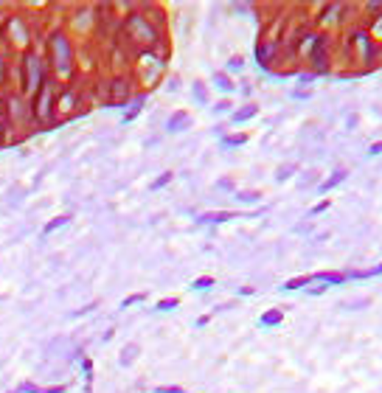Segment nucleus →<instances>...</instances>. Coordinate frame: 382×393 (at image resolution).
Listing matches in <instances>:
<instances>
[{
	"label": "nucleus",
	"instance_id": "1",
	"mask_svg": "<svg viewBox=\"0 0 382 393\" xmlns=\"http://www.w3.org/2000/svg\"><path fill=\"white\" fill-rule=\"evenodd\" d=\"M312 65H315L318 67V70H326V48H323V37H318V40H315V48H312Z\"/></svg>",
	"mask_w": 382,
	"mask_h": 393
},
{
	"label": "nucleus",
	"instance_id": "10",
	"mask_svg": "<svg viewBox=\"0 0 382 393\" xmlns=\"http://www.w3.org/2000/svg\"><path fill=\"white\" fill-rule=\"evenodd\" d=\"M222 144L225 146H242V144H248V135H225Z\"/></svg>",
	"mask_w": 382,
	"mask_h": 393
},
{
	"label": "nucleus",
	"instance_id": "12",
	"mask_svg": "<svg viewBox=\"0 0 382 393\" xmlns=\"http://www.w3.org/2000/svg\"><path fill=\"white\" fill-rule=\"evenodd\" d=\"M211 284H214V281L208 278V275H202V278H197L194 284H191V290H211Z\"/></svg>",
	"mask_w": 382,
	"mask_h": 393
},
{
	"label": "nucleus",
	"instance_id": "20",
	"mask_svg": "<svg viewBox=\"0 0 382 393\" xmlns=\"http://www.w3.org/2000/svg\"><path fill=\"white\" fill-rule=\"evenodd\" d=\"M326 208H329V202H321V205H315V208L309 211V217H315V213H323Z\"/></svg>",
	"mask_w": 382,
	"mask_h": 393
},
{
	"label": "nucleus",
	"instance_id": "2",
	"mask_svg": "<svg viewBox=\"0 0 382 393\" xmlns=\"http://www.w3.org/2000/svg\"><path fill=\"white\" fill-rule=\"evenodd\" d=\"M188 124H191V118H188L186 110H180V113H175L169 118V132H177V129H186Z\"/></svg>",
	"mask_w": 382,
	"mask_h": 393
},
{
	"label": "nucleus",
	"instance_id": "4",
	"mask_svg": "<svg viewBox=\"0 0 382 393\" xmlns=\"http://www.w3.org/2000/svg\"><path fill=\"white\" fill-rule=\"evenodd\" d=\"M228 219H233V213H228V211H211V213H202L200 222L214 225V222H228Z\"/></svg>",
	"mask_w": 382,
	"mask_h": 393
},
{
	"label": "nucleus",
	"instance_id": "14",
	"mask_svg": "<svg viewBox=\"0 0 382 393\" xmlns=\"http://www.w3.org/2000/svg\"><path fill=\"white\" fill-rule=\"evenodd\" d=\"M175 306H177V301H175V298H169V301H160V303H158V309H160V312H171Z\"/></svg>",
	"mask_w": 382,
	"mask_h": 393
},
{
	"label": "nucleus",
	"instance_id": "7",
	"mask_svg": "<svg viewBox=\"0 0 382 393\" xmlns=\"http://www.w3.org/2000/svg\"><path fill=\"white\" fill-rule=\"evenodd\" d=\"M343 180H346V171H334V174H332V177H329V180H326V183H323V186H321V194L332 191V188L337 186V183H343Z\"/></svg>",
	"mask_w": 382,
	"mask_h": 393
},
{
	"label": "nucleus",
	"instance_id": "18",
	"mask_svg": "<svg viewBox=\"0 0 382 393\" xmlns=\"http://www.w3.org/2000/svg\"><path fill=\"white\" fill-rule=\"evenodd\" d=\"M144 298H146V295H132V298H127V301H124L121 306H132V303H141Z\"/></svg>",
	"mask_w": 382,
	"mask_h": 393
},
{
	"label": "nucleus",
	"instance_id": "23",
	"mask_svg": "<svg viewBox=\"0 0 382 393\" xmlns=\"http://www.w3.org/2000/svg\"><path fill=\"white\" fill-rule=\"evenodd\" d=\"M374 272H382V264H379V267H376V270H374Z\"/></svg>",
	"mask_w": 382,
	"mask_h": 393
},
{
	"label": "nucleus",
	"instance_id": "16",
	"mask_svg": "<svg viewBox=\"0 0 382 393\" xmlns=\"http://www.w3.org/2000/svg\"><path fill=\"white\" fill-rule=\"evenodd\" d=\"M169 180H171V171H166V174H160L158 180H155V188H163V186H166V183H169Z\"/></svg>",
	"mask_w": 382,
	"mask_h": 393
},
{
	"label": "nucleus",
	"instance_id": "9",
	"mask_svg": "<svg viewBox=\"0 0 382 393\" xmlns=\"http://www.w3.org/2000/svg\"><path fill=\"white\" fill-rule=\"evenodd\" d=\"M312 281H329V284H340V281H343V275H340V272H318V275H312Z\"/></svg>",
	"mask_w": 382,
	"mask_h": 393
},
{
	"label": "nucleus",
	"instance_id": "5",
	"mask_svg": "<svg viewBox=\"0 0 382 393\" xmlns=\"http://www.w3.org/2000/svg\"><path fill=\"white\" fill-rule=\"evenodd\" d=\"M124 98H127V82H124V79H116V82H113V101L121 104Z\"/></svg>",
	"mask_w": 382,
	"mask_h": 393
},
{
	"label": "nucleus",
	"instance_id": "17",
	"mask_svg": "<svg viewBox=\"0 0 382 393\" xmlns=\"http://www.w3.org/2000/svg\"><path fill=\"white\" fill-rule=\"evenodd\" d=\"M236 200L239 202H256L259 200V194H236Z\"/></svg>",
	"mask_w": 382,
	"mask_h": 393
},
{
	"label": "nucleus",
	"instance_id": "22",
	"mask_svg": "<svg viewBox=\"0 0 382 393\" xmlns=\"http://www.w3.org/2000/svg\"><path fill=\"white\" fill-rule=\"evenodd\" d=\"M379 152H382V144H374V146L368 149V155H379Z\"/></svg>",
	"mask_w": 382,
	"mask_h": 393
},
{
	"label": "nucleus",
	"instance_id": "13",
	"mask_svg": "<svg viewBox=\"0 0 382 393\" xmlns=\"http://www.w3.org/2000/svg\"><path fill=\"white\" fill-rule=\"evenodd\" d=\"M306 281H312V278H292V281H287V284H284V290H301Z\"/></svg>",
	"mask_w": 382,
	"mask_h": 393
},
{
	"label": "nucleus",
	"instance_id": "19",
	"mask_svg": "<svg viewBox=\"0 0 382 393\" xmlns=\"http://www.w3.org/2000/svg\"><path fill=\"white\" fill-rule=\"evenodd\" d=\"M194 96L200 98V101H205V87H202V85H194Z\"/></svg>",
	"mask_w": 382,
	"mask_h": 393
},
{
	"label": "nucleus",
	"instance_id": "15",
	"mask_svg": "<svg viewBox=\"0 0 382 393\" xmlns=\"http://www.w3.org/2000/svg\"><path fill=\"white\" fill-rule=\"evenodd\" d=\"M292 171H295V166H281V169H279V180H287Z\"/></svg>",
	"mask_w": 382,
	"mask_h": 393
},
{
	"label": "nucleus",
	"instance_id": "8",
	"mask_svg": "<svg viewBox=\"0 0 382 393\" xmlns=\"http://www.w3.org/2000/svg\"><path fill=\"white\" fill-rule=\"evenodd\" d=\"M214 85L219 87V90H225V93H231L233 90V82L228 76H225V73H217V76H214Z\"/></svg>",
	"mask_w": 382,
	"mask_h": 393
},
{
	"label": "nucleus",
	"instance_id": "3",
	"mask_svg": "<svg viewBox=\"0 0 382 393\" xmlns=\"http://www.w3.org/2000/svg\"><path fill=\"white\" fill-rule=\"evenodd\" d=\"M281 317H284V312H281V309H270V312H264L259 317V323H261V326H279Z\"/></svg>",
	"mask_w": 382,
	"mask_h": 393
},
{
	"label": "nucleus",
	"instance_id": "21",
	"mask_svg": "<svg viewBox=\"0 0 382 393\" xmlns=\"http://www.w3.org/2000/svg\"><path fill=\"white\" fill-rule=\"evenodd\" d=\"M155 393H183V387H158Z\"/></svg>",
	"mask_w": 382,
	"mask_h": 393
},
{
	"label": "nucleus",
	"instance_id": "6",
	"mask_svg": "<svg viewBox=\"0 0 382 393\" xmlns=\"http://www.w3.org/2000/svg\"><path fill=\"white\" fill-rule=\"evenodd\" d=\"M259 113V107L256 104H248V107H242L239 113H233V124H242V121H248V118H253V115Z\"/></svg>",
	"mask_w": 382,
	"mask_h": 393
},
{
	"label": "nucleus",
	"instance_id": "11",
	"mask_svg": "<svg viewBox=\"0 0 382 393\" xmlns=\"http://www.w3.org/2000/svg\"><path fill=\"white\" fill-rule=\"evenodd\" d=\"M67 222H71V217H56L54 222H48V225H45V233H54L56 228H62V225H67Z\"/></svg>",
	"mask_w": 382,
	"mask_h": 393
}]
</instances>
